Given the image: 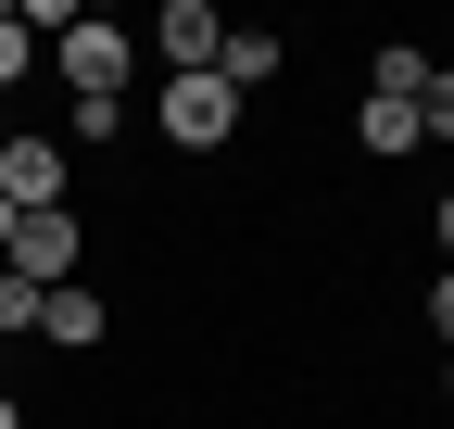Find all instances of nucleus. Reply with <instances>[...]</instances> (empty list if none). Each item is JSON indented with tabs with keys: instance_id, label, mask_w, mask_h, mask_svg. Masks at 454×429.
<instances>
[{
	"instance_id": "obj_11",
	"label": "nucleus",
	"mask_w": 454,
	"mask_h": 429,
	"mask_svg": "<svg viewBox=\"0 0 454 429\" xmlns=\"http://www.w3.org/2000/svg\"><path fill=\"white\" fill-rule=\"evenodd\" d=\"M26 64H38V13H0V89H13Z\"/></svg>"
},
{
	"instance_id": "obj_8",
	"label": "nucleus",
	"mask_w": 454,
	"mask_h": 429,
	"mask_svg": "<svg viewBox=\"0 0 454 429\" xmlns=\"http://www.w3.org/2000/svg\"><path fill=\"white\" fill-rule=\"evenodd\" d=\"M354 139L379 152V165H404V152H429V127H417V101H366V114H354Z\"/></svg>"
},
{
	"instance_id": "obj_14",
	"label": "nucleus",
	"mask_w": 454,
	"mask_h": 429,
	"mask_svg": "<svg viewBox=\"0 0 454 429\" xmlns=\"http://www.w3.org/2000/svg\"><path fill=\"white\" fill-rule=\"evenodd\" d=\"M429 329L454 341V265H442V278H429Z\"/></svg>"
},
{
	"instance_id": "obj_1",
	"label": "nucleus",
	"mask_w": 454,
	"mask_h": 429,
	"mask_svg": "<svg viewBox=\"0 0 454 429\" xmlns=\"http://www.w3.org/2000/svg\"><path fill=\"white\" fill-rule=\"evenodd\" d=\"M51 64H64V89H76V101H127L139 38H127V26H101V13H64V26H51Z\"/></svg>"
},
{
	"instance_id": "obj_10",
	"label": "nucleus",
	"mask_w": 454,
	"mask_h": 429,
	"mask_svg": "<svg viewBox=\"0 0 454 429\" xmlns=\"http://www.w3.org/2000/svg\"><path fill=\"white\" fill-rule=\"evenodd\" d=\"M101 139H127V101H76L64 114V152H101Z\"/></svg>"
},
{
	"instance_id": "obj_13",
	"label": "nucleus",
	"mask_w": 454,
	"mask_h": 429,
	"mask_svg": "<svg viewBox=\"0 0 454 429\" xmlns=\"http://www.w3.org/2000/svg\"><path fill=\"white\" fill-rule=\"evenodd\" d=\"M0 341H38V291L26 278H0Z\"/></svg>"
},
{
	"instance_id": "obj_12",
	"label": "nucleus",
	"mask_w": 454,
	"mask_h": 429,
	"mask_svg": "<svg viewBox=\"0 0 454 429\" xmlns=\"http://www.w3.org/2000/svg\"><path fill=\"white\" fill-rule=\"evenodd\" d=\"M417 127H429V139H454V64H429V89H417Z\"/></svg>"
},
{
	"instance_id": "obj_16",
	"label": "nucleus",
	"mask_w": 454,
	"mask_h": 429,
	"mask_svg": "<svg viewBox=\"0 0 454 429\" xmlns=\"http://www.w3.org/2000/svg\"><path fill=\"white\" fill-rule=\"evenodd\" d=\"M13 228H26V214H13V202H0V253H13Z\"/></svg>"
},
{
	"instance_id": "obj_3",
	"label": "nucleus",
	"mask_w": 454,
	"mask_h": 429,
	"mask_svg": "<svg viewBox=\"0 0 454 429\" xmlns=\"http://www.w3.org/2000/svg\"><path fill=\"white\" fill-rule=\"evenodd\" d=\"M0 202H13V214H64V202H76V152L38 139V127L0 139Z\"/></svg>"
},
{
	"instance_id": "obj_4",
	"label": "nucleus",
	"mask_w": 454,
	"mask_h": 429,
	"mask_svg": "<svg viewBox=\"0 0 454 429\" xmlns=\"http://www.w3.org/2000/svg\"><path fill=\"white\" fill-rule=\"evenodd\" d=\"M215 51H227V13H215V0H164V13H152V64L164 76H215Z\"/></svg>"
},
{
	"instance_id": "obj_2",
	"label": "nucleus",
	"mask_w": 454,
	"mask_h": 429,
	"mask_svg": "<svg viewBox=\"0 0 454 429\" xmlns=\"http://www.w3.org/2000/svg\"><path fill=\"white\" fill-rule=\"evenodd\" d=\"M152 139L227 152V139H240V89H227V76H164V89H152Z\"/></svg>"
},
{
	"instance_id": "obj_9",
	"label": "nucleus",
	"mask_w": 454,
	"mask_h": 429,
	"mask_svg": "<svg viewBox=\"0 0 454 429\" xmlns=\"http://www.w3.org/2000/svg\"><path fill=\"white\" fill-rule=\"evenodd\" d=\"M429 89V51L417 38H379V64H366V101H417Z\"/></svg>"
},
{
	"instance_id": "obj_5",
	"label": "nucleus",
	"mask_w": 454,
	"mask_h": 429,
	"mask_svg": "<svg viewBox=\"0 0 454 429\" xmlns=\"http://www.w3.org/2000/svg\"><path fill=\"white\" fill-rule=\"evenodd\" d=\"M0 278L64 291V278H76V202H64V214H26V228H13V253H0Z\"/></svg>"
},
{
	"instance_id": "obj_17",
	"label": "nucleus",
	"mask_w": 454,
	"mask_h": 429,
	"mask_svg": "<svg viewBox=\"0 0 454 429\" xmlns=\"http://www.w3.org/2000/svg\"><path fill=\"white\" fill-rule=\"evenodd\" d=\"M0 429H26V404H13V392H0Z\"/></svg>"
},
{
	"instance_id": "obj_7",
	"label": "nucleus",
	"mask_w": 454,
	"mask_h": 429,
	"mask_svg": "<svg viewBox=\"0 0 454 429\" xmlns=\"http://www.w3.org/2000/svg\"><path fill=\"white\" fill-rule=\"evenodd\" d=\"M215 76L240 89V101H253V89H278V26H227V51H215Z\"/></svg>"
},
{
	"instance_id": "obj_15",
	"label": "nucleus",
	"mask_w": 454,
	"mask_h": 429,
	"mask_svg": "<svg viewBox=\"0 0 454 429\" xmlns=\"http://www.w3.org/2000/svg\"><path fill=\"white\" fill-rule=\"evenodd\" d=\"M429 240H442V253H454V190H442V202H429Z\"/></svg>"
},
{
	"instance_id": "obj_18",
	"label": "nucleus",
	"mask_w": 454,
	"mask_h": 429,
	"mask_svg": "<svg viewBox=\"0 0 454 429\" xmlns=\"http://www.w3.org/2000/svg\"><path fill=\"white\" fill-rule=\"evenodd\" d=\"M442 392H454V354H442Z\"/></svg>"
},
{
	"instance_id": "obj_6",
	"label": "nucleus",
	"mask_w": 454,
	"mask_h": 429,
	"mask_svg": "<svg viewBox=\"0 0 454 429\" xmlns=\"http://www.w3.org/2000/svg\"><path fill=\"white\" fill-rule=\"evenodd\" d=\"M101 329H114L101 291H76V278H64V291H38V341H51V354H89Z\"/></svg>"
}]
</instances>
